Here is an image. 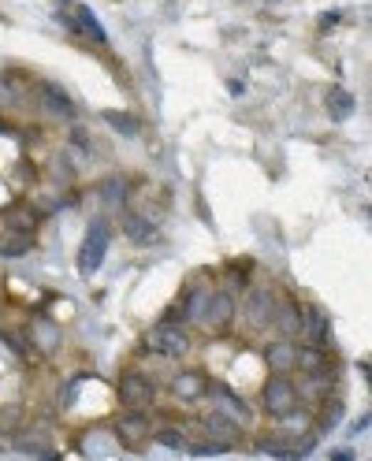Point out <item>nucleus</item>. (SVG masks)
<instances>
[{
	"label": "nucleus",
	"mask_w": 372,
	"mask_h": 461,
	"mask_svg": "<svg viewBox=\"0 0 372 461\" xmlns=\"http://www.w3.org/2000/svg\"><path fill=\"white\" fill-rule=\"evenodd\" d=\"M272 305H276V294H272V290H265V287L250 290V305H246L250 324H253V327H265V324L272 320Z\"/></svg>",
	"instance_id": "obj_12"
},
{
	"label": "nucleus",
	"mask_w": 372,
	"mask_h": 461,
	"mask_svg": "<svg viewBox=\"0 0 372 461\" xmlns=\"http://www.w3.org/2000/svg\"><path fill=\"white\" fill-rule=\"evenodd\" d=\"M15 447L26 450V454H38V457H45V443H41V435H23V439H15Z\"/></svg>",
	"instance_id": "obj_26"
},
{
	"label": "nucleus",
	"mask_w": 372,
	"mask_h": 461,
	"mask_svg": "<svg viewBox=\"0 0 372 461\" xmlns=\"http://www.w3.org/2000/svg\"><path fill=\"white\" fill-rule=\"evenodd\" d=\"M339 413H343V406H339V402H331V406H328V413L320 417V428H331V424L339 420Z\"/></svg>",
	"instance_id": "obj_27"
},
{
	"label": "nucleus",
	"mask_w": 372,
	"mask_h": 461,
	"mask_svg": "<svg viewBox=\"0 0 372 461\" xmlns=\"http://www.w3.org/2000/svg\"><path fill=\"white\" fill-rule=\"evenodd\" d=\"M71 142L78 145V149H90V134H86L83 127H75V130H71Z\"/></svg>",
	"instance_id": "obj_28"
},
{
	"label": "nucleus",
	"mask_w": 372,
	"mask_h": 461,
	"mask_svg": "<svg viewBox=\"0 0 372 461\" xmlns=\"http://www.w3.org/2000/svg\"><path fill=\"white\" fill-rule=\"evenodd\" d=\"M294 369H305L309 376L324 372V369H328V354H324V346H305V350H298Z\"/></svg>",
	"instance_id": "obj_17"
},
{
	"label": "nucleus",
	"mask_w": 372,
	"mask_h": 461,
	"mask_svg": "<svg viewBox=\"0 0 372 461\" xmlns=\"http://www.w3.org/2000/svg\"><path fill=\"white\" fill-rule=\"evenodd\" d=\"M11 101H15V82L4 86V78H0V105H11Z\"/></svg>",
	"instance_id": "obj_29"
},
{
	"label": "nucleus",
	"mask_w": 372,
	"mask_h": 461,
	"mask_svg": "<svg viewBox=\"0 0 372 461\" xmlns=\"http://www.w3.org/2000/svg\"><path fill=\"white\" fill-rule=\"evenodd\" d=\"M205 394H213V402L220 406L216 413H223L228 420H235V424L242 428V432H246V428L253 424V413H250V406L242 402V398H238V394H235V391H231L228 383H208V391H205Z\"/></svg>",
	"instance_id": "obj_6"
},
{
	"label": "nucleus",
	"mask_w": 372,
	"mask_h": 461,
	"mask_svg": "<svg viewBox=\"0 0 372 461\" xmlns=\"http://www.w3.org/2000/svg\"><path fill=\"white\" fill-rule=\"evenodd\" d=\"M328 112L335 115V120H346V115L354 112V97L346 90H331L328 93Z\"/></svg>",
	"instance_id": "obj_22"
},
{
	"label": "nucleus",
	"mask_w": 372,
	"mask_h": 461,
	"mask_svg": "<svg viewBox=\"0 0 372 461\" xmlns=\"http://www.w3.org/2000/svg\"><path fill=\"white\" fill-rule=\"evenodd\" d=\"M231 317H235V298H231V290H208L198 324L208 327V332H223V327L231 324Z\"/></svg>",
	"instance_id": "obj_5"
},
{
	"label": "nucleus",
	"mask_w": 372,
	"mask_h": 461,
	"mask_svg": "<svg viewBox=\"0 0 372 461\" xmlns=\"http://www.w3.org/2000/svg\"><path fill=\"white\" fill-rule=\"evenodd\" d=\"M105 123H112L119 130V134H127V138H134L138 130H142V123L134 120V115H123V112H105Z\"/></svg>",
	"instance_id": "obj_23"
},
{
	"label": "nucleus",
	"mask_w": 372,
	"mask_h": 461,
	"mask_svg": "<svg viewBox=\"0 0 372 461\" xmlns=\"http://www.w3.org/2000/svg\"><path fill=\"white\" fill-rule=\"evenodd\" d=\"M156 398V387L149 376H142V372H127L123 380H119V402L131 409V413H145V409L153 406Z\"/></svg>",
	"instance_id": "obj_4"
},
{
	"label": "nucleus",
	"mask_w": 372,
	"mask_h": 461,
	"mask_svg": "<svg viewBox=\"0 0 372 461\" xmlns=\"http://www.w3.org/2000/svg\"><path fill=\"white\" fill-rule=\"evenodd\" d=\"M71 26L83 34L90 45H108V34H105V26L97 23V15L86 8V4H75V11H71Z\"/></svg>",
	"instance_id": "obj_10"
},
{
	"label": "nucleus",
	"mask_w": 372,
	"mask_h": 461,
	"mask_svg": "<svg viewBox=\"0 0 372 461\" xmlns=\"http://www.w3.org/2000/svg\"><path fill=\"white\" fill-rule=\"evenodd\" d=\"M302 332L309 339V346H328V317L320 309H302Z\"/></svg>",
	"instance_id": "obj_14"
},
{
	"label": "nucleus",
	"mask_w": 372,
	"mask_h": 461,
	"mask_svg": "<svg viewBox=\"0 0 372 461\" xmlns=\"http://www.w3.org/2000/svg\"><path fill=\"white\" fill-rule=\"evenodd\" d=\"M294 357H298V346L290 339H280V342H272L265 350V361H268L272 372H290L294 369Z\"/></svg>",
	"instance_id": "obj_15"
},
{
	"label": "nucleus",
	"mask_w": 372,
	"mask_h": 461,
	"mask_svg": "<svg viewBox=\"0 0 372 461\" xmlns=\"http://www.w3.org/2000/svg\"><path fill=\"white\" fill-rule=\"evenodd\" d=\"M26 335H30V346H34V350H41V354H56L60 342H63V332H60L53 320H45V317L30 320Z\"/></svg>",
	"instance_id": "obj_7"
},
{
	"label": "nucleus",
	"mask_w": 372,
	"mask_h": 461,
	"mask_svg": "<svg viewBox=\"0 0 372 461\" xmlns=\"http://www.w3.org/2000/svg\"><path fill=\"white\" fill-rule=\"evenodd\" d=\"M186 450L193 457H216V454H228L231 450V439H208V443H186Z\"/></svg>",
	"instance_id": "obj_20"
},
{
	"label": "nucleus",
	"mask_w": 372,
	"mask_h": 461,
	"mask_svg": "<svg viewBox=\"0 0 372 461\" xmlns=\"http://www.w3.org/2000/svg\"><path fill=\"white\" fill-rule=\"evenodd\" d=\"M108 242H112V227H108L105 220H97V223L86 231L83 250H78V272L93 275L97 268H101V260H105V253H108Z\"/></svg>",
	"instance_id": "obj_3"
},
{
	"label": "nucleus",
	"mask_w": 372,
	"mask_h": 461,
	"mask_svg": "<svg viewBox=\"0 0 372 461\" xmlns=\"http://www.w3.org/2000/svg\"><path fill=\"white\" fill-rule=\"evenodd\" d=\"M101 194H105L108 208H119L127 201V183H123V179H108V183L101 186Z\"/></svg>",
	"instance_id": "obj_24"
},
{
	"label": "nucleus",
	"mask_w": 372,
	"mask_h": 461,
	"mask_svg": "<svg viewBox=\"0 0 372 461\" xmlns=\"http://www.w3.org/2000/svg\"><path fill=\"white\" fill-rule=\"evenodd\" d=\"M268 324L280 332V339H294L302 332V309L290 302V298H283V302L272 305V320Z\"/></svg>",
	"instance_id": "obj_8"
},
{
	"label": "nucleus",
	"mask_w": 372,
	"mask_h": 461,
	"mask_svg": "<svg viewBox=\"0 0 372 461\" xmlns=\"http://www.w3.org/2000/svg\"><path fill=\"white\" fill-rule=\"evenodd\" d=\"M41 112H48L53 120H75L78 108H75L71 97L56 86V82H45V86H41Z\"/></svg>",
	"instance_id": "obj_9"
},
{
	"label": "nucleus",
	"mask_w": 372,
	"mask_h": 461,
	"mask_svg": "<svg viewBox=\"0 0 372 461\" xmlns=\"http://www.w3.org/2000/svg\"><path fill=\"white\" fill-rule=\"evenodd\" d=\"M145 346H149L153 354H160V357H186V354H190V335L183 332L179 324L164 320V324L149 327V335H145Z\"/></svg>",
	"instance_id": "obj_1"
},
{
	"label": "nucleus",
	"mask_w": 372,
	"mask_h": 461,
	"mask_svg": "<svg viewBox=\"0 0 372 461\" xmlns=\"http://www.w3.org/2000/svg\"><path fill=\"white\" fill-rule=\"evenodd\" d=\"M205 428L213 432V439H235V435H242V428L235 420H228L223 413H216V409H213V413H205Z\"/></svg>",
	"instance_id": "obj_19"
},
{
	"label": "nucleus",
	"mask_w": 372,
	"mask_h": 461,
	"mask_svg": "<svg viewBox=\"0 0 372 461\" xmlns=\"http://www.w3.org/2000/svg\"><path fill=\"white\" fill-rule=\"evenodd\" d=\"M171 391H175V398L193 402V398H201V394L208 391V376L205 372H179L171 380Z\"/></svg>",
	"instance_id": "obj_11"
},
{
	"label": "nucleus",
	"mask_w": 372,
	"mask_h": 461,
	"mask_svg": "<svg viewBox=\"0 0 372 461\" xmlns=\"http://www.w3.org/2000/svg\"><path fill=\"white\" fill-rule=\"evenodd\" d=\"M116 435L123 443H142V439L153 435V428H149V420H145V413H127V417L116 420Z\"/></svg>",
	"instance_id": "obj_16"
},
{
	"label": "nucleus",
	"mask_w": 372,
	"mask_h": 461,
	"mask_svg": "<svg viewBox=\"0 0 372 461\" xmlns=\"http://www.w3.org/2000/svg\"><path fill=\"white\" fill-rule=\"evenodd\" d=\"M123 231H127V238L138 242V245H153V242H160L156 223H153L149 216H142V212H131V216L123 220Z\"/></svg>",
	"instance_id": "obj_13"
},
{
	"label": "nucleus",
	"mask_w": 372,
	"mask_h": 461,
	"mask_svg": "<svg viewBox=\"0 0 372 461\" xmlns=\"http://www.w3.org/2000/svg\"><path fill=\"white\" fill-rule=\"evenodd\" d=\"M156 443H160V447H168V450H186V435L175 432V428H160Z\"/></svg>",
	"instance_id": "obj_25"
},
{
	"label": "nucleus",
	"mask_w": 372,
	"mask_h": 461,
	"mask_svg": "<svg viewBox=\"0 0 372 461\" xmlns=\"http://www.w3.org/2000/svg\"><path fill=\"white\" fill-rule=\"evenodd\" d=\"M4 220L11 231H26V235H34V227H38V212L34 208H26V205H11L4 212Z\"/></svg>",
	"instance_id": "obj_18"
},
{
	"label": "nucleus",
	"mask_w": 372,
	"mask_h": 461,
	"mask_svg": "<svg viewBox=\"0 0 372 461\" xmlns=\"http://www.w3.org/2000/svg\"><path fill=\"white\" fill-rule=\"evenodd\" d=\"M261 398H265V409H268V413L283 420L287 413H294V409H298V387L287 380V372H272V380L265 383Z\"/></svg>",
	"instance_id": "obj_2"
},
{
	"label": "nucleus",
	"mask_w": 372,
	"mask_h": 461,
	"mask_svg": "<svg viewBox=\"0 0 372 461\" xmlns=\"http://www.w3.org/2000/svg\"><path fill=\"white\" fill-rule=\"evenodd\" d=\"M331 461H354V450H335Z\"/></svg>",
	"instance_id": "obj_30"
},
{
	"label": "nucleus",
	"mask_w": 372,
	"mask_h": 461,
	"mask_svg": "<svg viewBox=\"0 0 372 461\" xmlns=\"http://www.w3.org/2000/svg\"><path fill=\"white\" fill-rule=\"evenodd\" d=\"M30 245H34V235H26V231H11V238L0 242V253H4V257H15V253H26Z\"/></svg>",
	"instance_id": "obj_21"
}]
</instances>
